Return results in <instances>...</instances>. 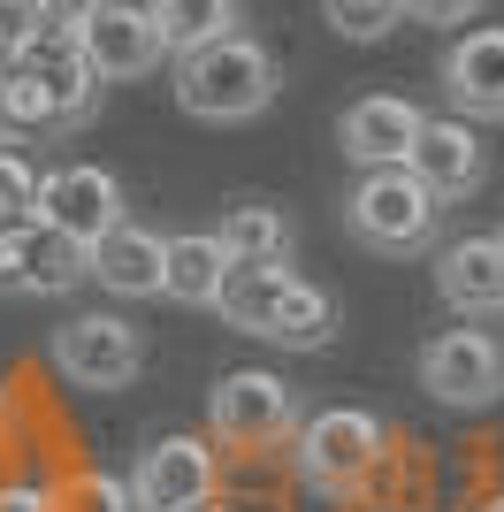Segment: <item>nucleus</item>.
I'll use <instances>...</instances> for the list:
<instances>
[{"label": "nucleus", "instance_id": "f257e3e1", "mask_svg": "<svg viewBox=\"0 0 504 512\" xmlns=\"http://www.w3.org/2000/svg\"><path fill=\"white\" fill-rule=\"evenodd\" d=\"M275 85H283L275 54L252 31H230L222 46H199L176 62V107L191 123H252V115H268Z\"/></svg>", "mask_w": 504, "mask_h": 512}, {"label": "nucleus", "instance_id": "f03ea898", "mask_svg": "<svg viewBox=\"0 0 504 512\" xmlns=\"http://www.w3.org/2000/svg\"><path fill=\"white\" fill-rule=\"evenodd\" d=\"M382 459H390V428L367 406H321L291 436V474L314 497H359L382 474Z\"/></svg>", "mask_w": 504, "mask_h": 512}, {"label": "nucleus", "instance_id": "7ed1b4c3", "mask_svg": "<svg viewBox=\"0 0 504 512\" xmlns=\"http://www.w3.org/2000/svg\"><path fill=\"white\" fill-rule=\"evenodd\" d=\"M344 230L382 260L428 253L436 230H443V199L413 169H359V184L344 192Z\"/></svg>", "mask_w": 504, "mask_h": 512}, {"label": "nucleus", "instance_id": "20e7f679", "mask_svg": "<svg viewBox=\"0 0 504 512\" xmlns=\"http://www.w3.org/2000/svg\"><path fill=\"white\" fill-rule=\"evenodd\" d=\"M207 428L230 451H275L306 428V406H298V390L283 383V375H268V367H230V375L207 390Z\"/></svg>", "mask_w": 504, "mask_h": 512}, {"label": "nucleus", "instance_id": "39448f33", "mask_svg": "<svg viewBox=\"0 0 504 512\" xmlns=\"http://www.w3.org/2000/svg\"><path fill=\"white\" fill-rule=\"evenodd\" d=\"M413 375H420V390H428L436 406L482 413V406H497V398H504V337H497V329H474V321L436 329V337L420 344Z\"/></svg>", "mask_w": 504, "mask_h": 512}, {"label": "nucleus", "instance_id": "423d86ee", "mask_svg": "<svg viewBox=\"0 0 504 512\" xmlns=\"http://www.w3.org/2000/svg\"><path fill=\"white\" fill-rule=\"evenodd\" d=\"M54 367L77 390H130L146 375V329L130 314H69L54 329Z\"/></svg>", "mask_w": 504, "mask_h": 512}, {"label": "nucleus", "instance_id": "0eeeda50", "mask_svg": "<svg viewBox=\"0 0 504 512\" xmlns=\"http://www.w3.org/2000/svg\"><path fill=\"white\" fill-rule=\"evenodd\" d=\"M77 283H92V245H77L54 222L0 230V299H62Z\"/></svg>", "mask_w": 504, "mask_h": 512}, {"label": "nucleus", "instance_id": "6e6552de", "mask_svg": "<svg viewBox=\"0 0 504 512\" xmlns=\"http://www.w3.org/2000/svg\"><path fill=\"white\" fill-rule=\"evenodd\" d=\"M130 490H138V512H207L222 490V459L207 436H153L130 467Z\"/></svg>", "mask_w": 504, "mask_h": 512}, {"label": "nucleus", "instance_id": "1a4fd4ad", "mask_svg": "<svg viewBox=\"0 0 504 512\" xmlns=\"http://www.w3.org/2000/svg\"><path fill=\"white\" fill-rule=\"evenodd\" d=\"M39 222L69 230L77 245H100L130 222V199H123V176L100 169V161H62V169H46L39 184Z\"/></svg>", "mask_w": 504, "mask_h": 512}, {"label": "nucleus", "instance_id": "9d476101", "mask_svg": "<svg viewBox=\"0 0 504 512\" xmlns=\"http://www.w3.org/2000/svg\"><path fill=\"white\" fill-rule=\"evenodd\" d=\"M443 107L466 123H504V23H466L436 54Z\"/></svg>", "mask_w": 504, "mask_h": 512}, {"label": "nucleus", "instance_id": "9b49d317", "mask_svg": "<svg viewBox=\"0 0 504 512\" xmlns=\"http://www.w3.org/2000/svg\"><path fill=\"white\" fill-rule=\"evenodd\" d=\"M420 130H428V115H420L405 92H367V100L344 107L336 146H344V161H359V169H405L413 146H420Z\"/></svg>", "mask_w": 504, "mask_h": 512}, {"label": "nucleus", "instance_id": "f8f14e48", "mask_svg": "<svg viewBox=\"0 0 504 512\" xmlns=\"http://www.w3.org/2000/svg\"><path fill=\"white\" fill-rule=\"evenodd\" d=\"M405 169L451 207V199H474L489 184V146H482V130L466 123V115H428V130H420V146H413Z\"/></svg>", "mask_w": 504, "mask_h": 512}, {"label": "nucleus", "instance_id": "ddd939ff", "mask_svg": "<svg viewBox=\"0 0 504 512\" xmlns=\"http://www.w3.org/2000/svg\"><path fill=\"white\" fill-rule=\"evenodd\" d=\"M436 299L459 321H497L504 314V237H451L436 245Z\"/></svg>", "mask_w": 504, "mask_h": 512}, {"label": "nucleus", "instance_id": "4468645a", "mask_svg": "<svg viewBox=\"0 0 504 512\" xmlns=\"http://www.w3.org/2000/svg\"><path fill=\"white\" fill-rule=\"evenodd\" d=\"M84 54L100 69L107 85H130V77H153L161 69V23H153L146 0H107L100 16L84 23Z\"/></svg>", "mask_w": 504, "mask_h": 512}, {"label": "nucleus", "instance_id": "2eb2a0df", "mask_svg": "<svg viewBox=\"0 0 504 512\" xmlns=\"http://www.w3.org/2000/svg\"><path fill=\"white\" fill-rule=\"evenodd\" d=\"M92 283L115 291V299H161V291H168V237L123 222L115 237L92 245Z\"/></svg>", "mask_w": 504, "mask_h": 512}, {"label": "nucleus", "instance_id": "dca6fc26", "mask_svg": "<svg viewBox=\"0 0 504 512\" xmlns=\"http://www.w3.org/2000/svg\"><path fill=\"white\" fill-rule=\"evenodd\" d=\"M230 245L214 230H176L168 237V291L161 299L176 306H222V291H230Z\"/></svg>", "mask_w": 504, "mask_h": 512}, {"label": "nucleus", "instance_id": "f3484780", "mask_svg": "<svg viewBox=\"0 0 504 512\" xmlns=\"http://www.w3.org/2000/svg\"><path fill=\"white\" fill-rule=\"evenodd\" d=\"M153 23H161V46L184 62V54H199V46H222L245 23V0H146Z\"/></svg>", "mask_w": 504, "mask_h": 512}, {"label": "nucleus", "instance_id": "a211bd4d", "mask_svg": "<svg viewBox=\"0 0 504 512\" xmlns=\"http://www.w3.org/2000/svg\"><path fill=\"white\" fill-rule=\"evenodd\" d=\"M214 237L230 245L237 268H268V260H291V214L268 207V199H237V207L214 222Z\"/></svg>", "mask_w": 504, "mask_h": 512}, {"label": "nucleus", "instance_id": "6ab92c4d", "mask_svg": "<svg viewBox=\"0 0 504 512\" xmlns=\"http://www.w3.org/2000/svg\"><path fill=\"white\" fill-rule=\"evenodd\" d=\"M0 123H8V138H69V130H84L62 107V92L46 85V77H31V69H8V85H0Z\"/></svg>", "mask_w": 504, "mask_h": 512}, {"label": "nucleus", "instance_id": "aec40b11", "mask_svg": "<svg viewBox=\"0 0 504 512\" xmlns=\"http://www.w3.org/2000/svg\"><path fill=\"white\" fill-rule=\"evenodd\" d=\"M291 260H268V268H230V291H222V321L245 329V337H268L275 306L291 299Z\"/></svg>", "mask_w": 504, "mask_h": 512}, {"label": "nucleus", "instance_id": "412c9836", "mask_svg": "<svg viewBox=\"0 0 504 512\" xmlns=\"http://www.w3.org/2000/svg\"><path fill=\"white\" fill-rule=\"evenodd\" d=\"M329 337H336V299L321 291V283L298 276L291 299L275 306V321H268V344H283V352H321Z\"/></svg>", "mask_w": 504, "mask_h": 512}, {"label": "nucleus", "instance_id": "4be33fe9", "mask_svg": "<svg viewBox=\"0 0 504 512\" xmlns=\"http://www.w3.org/2000/svg\"><path fill=\"white\" fill-rule=\"evenodd\" d=\"M321 16H329L336 39H352V46H375V39H390L398 23H413L405 0H321Z\"/></svg>", "mask_w": 504, "mask_h": 512}, {"label": "nucleus", "instance_id": "5701e85b", "mask_svg": "<svg viewBox=\"0 0 504 512\" xmlns=\"http://www.w3.org/2000/svg\"><path fill=\"white\" fill-rule=\"evenodd\" d=\"M39 184H46V176H31L16 153H0V230L39 222Z\"/></svg>", "mask_w": 504, "mask_h": 512}, {"label": "nucleus", "instance_id": "b1692460", "mask_svg": "<svg viewBox=\"0 0 504 512\" xmlns=\"http://www.w3.org/2000/svg\"><path fill=\"white\" fill-rule=\"evenodd\" d=\"M69 512H138V490H130V474H84L77 490H69Z\"/></svg>", "mask_w": 504, "mask_h": 512}, {"label": "nucleus", "instance_id": "393cba45", "mask_svg": "<svg viewBox=\"0 0 504 512\" xmlns=\"http://www.w3.org/2000/svg\"><path fill=\"white\" fill-rule=\"evenodd\" d=\"M0 512H69V497L46 482H0Z\"/></svg>", "mask_w": 504, "mask_h": 512}, {"label": "nucleus", "instance_id": "a878e982", "mask_svg": "<svg viewBox=\"0 0 504 512\" xmlns=\"http://www.w3.org/2000/svg\"><path fill=\"white\" fill-rule=\"evenodd\" d=\"M405 16H413V23H451V31H466V23L482 16V0H405Z\"/></svg>", "mask_w": 504, "mask_h": 512}, {"label": "nucleus", "instance_id": "bb28decb", "mask_svg": "<svg viewBox=\"0 0 504 512\" xmlns=\"http://www.w3.org/2000/svg\"><path fill=\"white\" fill-rule=\"evenodd\" d=\"M39 23H46V8H39V0H0V31H8V39H31V31H39Z\"/></svg>", "mask_w": 504, "mask_h": 512}, {"label": "nucleus", "instance_id": "cd10ccee", "mask_svg": "<svg viewBox=\"0 0 504 512\" xmlns=\"http://www.w3.org/2000/svg\"><path fill=\"white\" fill-rule=\"evenodd\" d=\"M39 8H46V23H77V31H84V23L100 16L107 0H39Z\"/></svg>", "mask_w": 504, "mask_h": 512}, {"label": "nucleus", "instance_id": "c85d7f7f", "mask_svg": "<svg viewBox=\"0 0 504 512\" xmlns=\"http://www.w3.org/2000/svg\"><path fill=\"white\" fill-rule=\"evenodd\" d=\"M8 69H16V39L0 31V85H8Z\"/></svg>", "mask_w": 504, "mask_h": 512}, {"label": "nucleus", "instance_id": "c756f323", "mask_svg": "<svg viewBox=\"0 0 504 512\" xmlns=\"http://www.w3.org/2000/svg\"><path fill=\"white\" fill-rule=\"evenodd\" d=\"M482 512H504V490H497V497H489V505H482Z\"/></svg>", "mask_w": 504, "mask_h": 512}, {"label": "nucleus", "instance_id": "7c9ffc66", "mask_svg": "<svg viewBox=\"0 0 504 512\" xmlns=\"http://www.w3.org/2000/svg\"><path fill=\"white\" fill-rule=\"evenodd\" d=\"M0 421H8V383H0Z\"/></svg>", "mask_w": 504, "mask_h": 512}, {"label": "nucleus", "instance_id": "2f4dec72", "mask_svg": "<svg viewBox=\"0 0 504 512\" xmlns=\"http://www.w3.org/2000/svg\"><path fill=\"white\" fill-rule=\"evenodd\" d=\"M0 153H8V123H0Z\"/></svg>", "mask_w": 504, "mask_h": 512}, {"label": "nucleus", "instance_id": "473e14b6", "mask_svg": "<svg viewBox=\"0 0 504 512\" xmlns=\"http://www.w3.org/2000/svg\"><path fill=\"white\" fill-rule=\"evenodd\" d=\"M207 512H230V505H222V497H214V505H207Z\"/></svg>", "mask_w": 504, "mask_h": 512}, {"label": "nucleus", "instance_id": "72a5a7b5", "mask_svg": "<svg viewBox=\"0 0 504 512\" xmlns=\"http://www.w3.org/2000/svg\"><path fill=\"white\" fill-rule=\"evenodd\" d=\"M497 237H504V222H497Z\"/></svg>", "mask_w": 504, "mask_h": 512}]
</instances>
